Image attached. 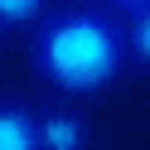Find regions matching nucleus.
<instances>
[{
  "label": "nucleus",
  "mask_w": 150,
  "mask_h": 150,
  "mask_svg": "<svg viewBox=\"0 0 150 150\" xmlns=\"http://www.w3.org/2000/svg\"><path fill=\"white\" fill-rule=\"evenodd\" d=\"M0 150H44L39 116L24 102H0Z\"/></svg>",
  "instance_id": "obj_2"
},
{
  "label": "nucleus",
  "mask_w": 150,
  "mask_h": 150,
  "mask_svg": "<svg viewBox=\"0 0 150 150\" xmlns=\"http://www.w3.org/2000/svg\"><path fill=\"white\" fill-rule=\"evenodd\" d=\"M126 49L131 44L116 15L92 10V5L44 15L29 39L34 73L68 97H87V92H102L107 82H116L126 68Z\"/></svg>",
  "instance_id": "obj_1"
},
{
  "label": "nucleus",
  "mask_w": 150,
  "mask_h": 150,
  "mask_svg": "<svg viewBox=\"0 0 150 150\" xmlns=\"http://www.w3.org/2000/svg\"><path fill=\"white\" fill-rule=\"evenodd\" d=\"M49 0H0V29H15V24H34L44 15Z\"/></svg>",
  "instance_id": "obj_4"
},
{
  "label": "nucleus",
  "mask_w": 150,
  "mask_h": 150,
  "mask_svg": "<svg viewBox=\"0 0 150 150\" xmlns=\"http://www.w3.org/2000/svg\"><path fill=\"white\" fill-rule=\"evenodd\" d=\"M126 44H131V53H136V63L150 73V10H140V15H131V29H126Z\"/></svg>",
  "instance_id": "obj_5"
},
{
  "label": "nucleus",
  "mask_w": 150,
  "mask_h": 150,
  "mask_svg": "<svg viewBox=\"0 0 150 150\" xmlns=\"http://www.w3.org/2000/svg\"><path fill=\"white\" fill-rule=\"evenodd\" d=\"M39 140H44V150H87V121L78 111H44Z\"/></svg>",
  "instance_id": "obj_3"
},
{
  "label": "nucleus",
  "mask_w": 150,
  "mask_h": 150,
  "mask_svg": "<svg viewBox=\"0 0 150 150\" xmlns=\"http://www.w3.org/2000/svg\"><path fill=\"white\" fill-rule=\"evenodd\" d=\"M116 10H131V15H140V10H150V0H111Z\"/></svg>",
  "instance_id": "obj_6"
}]
</instances>
